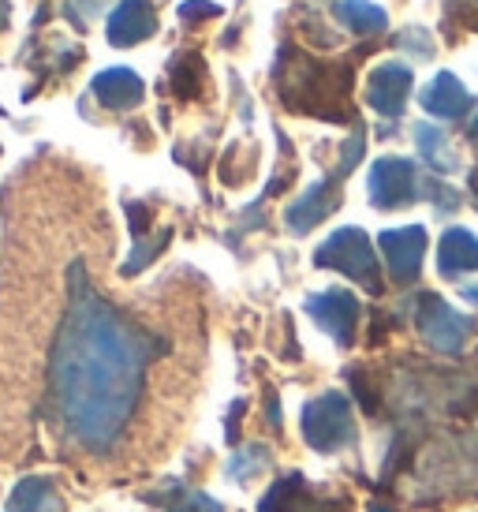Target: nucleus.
<instances>
[{"label": "nucleus", "instance_id": "f257e3e1", "mask_svg": "<svg viewBox=\"0 0 478 512\" xmlns=\"http://www.w3.org/2000/svg\"><path fill=\"white\" fill-rule=\"evenodd\" d=\"M150 341L90 288L83 266L71 270L68 311L60 318L49 389L53 412L79 449L109 453L139 408Z\"/></svg>", "mask_w": 478, "mask_h": 512}, {"label": "nucleus", "instance_id": "f03ea898", "mask_svg": "<svg viewBox=\"0 0 478 512\" xmlns=\"http://www.w3.org/2000/svg\"><path fill=\"white\" fill-rule=\"evenodd\" d=\"M273 83L292 113L322 120H352V64H329L307 57L296 45H281L273 64Z\"/></svg>", "mask_w": 478, "mask_h": 512}, {"label": "nucleus", "instance_id": "7ed1b4c3", "mask_svg": "<svg viewBox=\"0 0 478 512\" xmlns=\"http://www.w3.org/2000/svg\"><path fill=\"white\" fill-rule=\"evenodd\" d=\"M314 266L322 270H337L344 277H352L355 285H363L370 296H381V270H378V258H374V243L366 236L363 228H337L329 240L314 251Z\"/></svg>", "mask_w": 478, "mask_h": 512}, {"label": "nucleus", "instance_id": "20e7f679", "mask_svg": "<svg viewBox=\"0 0 478 512\" xmlns=\"http://www.w3.org/2000/svg\"><path fill=\"white\" fill-rule=\"evenodd\" d=\"M359 430H355L352 404L344 393H322L303 404V441L314 453H340L355 445Z\"/></svg>", "mask_w": 478, "mask_h": 512}, {"label": "nucleus", "instance_id": "39448f33", "mask_svg": "<svg viewBox=\"0 0 478 512\" xmlns=\"http://www.w3.org/2000/svg\"><path fill=\"white\" fill-rule=\"evenodd\" d=\"M415 326H419V337L434 352L441 356H460L467 348V341L475 337V322L467 314L452 311L449 303L434 292H422L415 299Z\"/></svg>", "mask_w": 478, "mask_h": 512}, {"label": "nucleus", "instance_id": "423d86ee", "mask_svg": "<svg viewBox=\"0 0 478 512\" xmlns=\"http://www.w3.org/2000/svg\"><path fill=\"white\" fill-rule=\"evenodd\" d=\"M366 187H370V202L378 210H404L426 195V180L408 157H378Z\"/></svg>", "mask_w": 478, "mask_h": 512}, {"label": "nucleus", "instance_id": "0eeeda50", "mask_svg": "<svg viewBox=\"0 0 478 512\" xmlns=\"http://www.w3.org/2000/svg\"><path fill=\"white\" fill-rule=\"evenodd\" d=\"M378 247L385 255L389 277L396 285H415L422 273V258H426V228L404 225V228H385L378 236Z\"/></svg>", "mask_w": 478, "mask_h": 512}, {"label": "nucleus", "instance_id": "6e6552de", "mask_svg": "<svg viewBox=\"0 0 478 512\" xmlns=\"http://www.w3.org/2000/svg\"><path fill=\"white\" fill-rule=\"evenodd\" d=\"M307 314L318 322V326L340 344L348 348L355 341V326H359V299L348 292V288H325L318 296H307Z\"/></svg>", "mask_w": 478, "mask_h": 512}, {"label": "nucleus", "instance_id": "1a4fd4ad", "mask_svg": "<svg viewBox=\"0 0 478 512\" xmlns=\"http://www.w3.org/2000/svg\"><path fill=\"white\" fill-rule=\"evenodd\" d=\"M258 512H352V501L318 494L303 475H288L277 486H269Z\"/></svg>", "mask_w": 478, "mask_h": 512}, {"label": "nucleus", "instance_id": "9d476101", "mask_svg": "<svg viewBox=\"0 0 478 512\" xmlns=\"http://www.w3.org/2000/svg\"><path fill=\"white\" fill-rule=\"evenodd\" d=\"M411 83H415V75H411L408 64L385 60V64H378V68L370 72V79H366V105L378 116H389V120H393V116H400L404 105H408Z\"/></svg>", "mask_w": 478, "mask_h": 512}, {"label": "nucleus", "instance_id": "9b49d317", "mask_svg": "<svg viewBox=\"0 0 478 512\" xmlns=\"http://www.w3.org/2000/svg\"><path fill=\"white\" fill-rule=\"evenodd\" d=\"M337 206H340V176L318 180V184L307 187V191L284 210V225H288V232L303 236V232H310L314 225H322Z\"/></svg>", "mask_w": 478, "mask_h": 512}, {"label": "nucleus", "instance_id": "f8f14e48", "mask_svg": "<svg viewBox=\"0 0 478 512\" xmlns=\"http://www.w3.org/2000/svg\"><path fill=\"white\" fill-rule=\"evenodd\" d=\"M419 105L430 116H437V120H464V116L471 113L475 98H471V90H467L452 72H437L430 83L422 86Z\"/></svg>", "mask_w": 478, "mask_h": 512}, {"label": "nucleus", "instance_id": "ddd939ff", "mask_svg": "<svg viewBox=\"0 0 478 512\" xmlns=\"http://www.w3.org/2000/svg\"><path fill=\"white\" fill-rule=\"evenodd\" d=\"M154 30H157V19L150 0H120L113 19H109V42L116 49H131V45L146 42Z\"/></svg>", "mask_w": 478, "mask_h": 512}, {"label": "nucleus", "instance_id": "4468645a", "mask_svg": "<svg viewBox=\"0 0 478 512\" xmlns=\"http://www.w3.org/2000/svg\"><path fill=\"white\" fill-rule=\"evenodd\" d=\"M437 273L441 277H464V273H478V236L467 228H445V236L437 243Z\"/></svg>", "mask_w": 478, "mask_h": 512}, {"label": "nucleus", "instance_id": "2eb2a0df", "mask_svg": "<svg viewBox=\"0 0 478 512\" xmlns=\"http://www.w3.org/2000/svg\"><path fill=\"white\" fill-rule=\"evenodd\" d=\"M146 94V86L142 79L131 68H109V72H101L94 79V98L105 105V109H116V113H127V109H135Z\"/></svg>", "mask_w": 478, "mask_h": 512}, {"label": "nucleus", "instance_id": "dca6fc26", "mask_svg": "<svg viewBox=\"0 0 478 512\" xmlns=\"http://www.w3.org/2000/svg\"><path fill=\"white\" fill-rule=\"evenodd\" d=\"M4 512H64V498L49 479H23Z\"/></svg>", "mask_w": 478, "mask_h": 512}, {"label": "nucleus", "instance_id": "f3484780", "mask_svg": "<svg viewBox=\"0 0 478 512\" xmlns=\"http://www.w3.org/2000/svg\"><path fill=\"white\" fill-rule=\"evenodd\" d=\"M415 146H419V157L434 172H441V176L460 172V161H456V154H452L449 135H445L441 128H434V124H415Z\"/></svg>", "mask_w": 478, "mask_h": 512}, {"label": "nucleus", "instance_id": "a211bd4d", "mask_svg": "<svg viewBox=\"0 0 478 512\" xmlns=\"http://www.w3.org/2000/svg\"><path fill=\"white\" fill-rule=\"evenodd\" d=\"M333 15H337L352 34H363V38L366 34H381V30L389 27L385 8L370 4V0H337V4H333Z\"/></svg>", "mask_w": 478, "mask_h": 512}, {"label": "nucleus", "instance_id": "6ab92c4d", "mask_svg": "<svg viewBox=\"0 0 478 512\" xmlns=\"http://www.w3.org/2000/svg\"><path fill=\"white\" fill-rule=\"evenodd\" d=\"M202 83H206V64L198 53H180L172 60V86H176L180 98H198Z\"/></svg>", "mask_w": 478, "mask_h": 512}, {"label": "nucleus", "instance_id": "aec40b11", "mask_svg": "<svg viewBox=\"0 0 478 512\" xmlns=\"http://www.w3.org/2000/svg\"><path fill=\"white\" fill-rule=\"evenodd\" d=\"M266 464H269L266 445H251V449H243V453L232 456L228 475H232V479H239V483H247V479H254L258 471H266Z\"/></svg>", "mask_w": 478, "mask_h": 512}, {"label": "nucleus", "instance_id": "412c9836", "mask_svg": "<svg viewBox=\"0 0 478 512\" xmlns=\"http://www.w3.org/2000/svg\"><path fill=\"white\" fill-rule=\"evenodd\" d=\"M426 199L434 202V214H441V217L456 214V210L464 206V195H460L456 187L441 184V180H426Z\"/></svg>", "mask_w": 478, "mask_h": 512}, {"label": "nucleus", "instance_id": "4be33fe9", "mask_svg": "<svg viewBox=\"0 0 478 512\" xmlns=\"http://www.w3.org/2000/svg\"><path fill=\"white\" fill-rule=\"evenodd\" d=\"M396 45H400V49H408V53H415L419 60L434 57V38H430L422 27H408L404 34H396Z\"/></svg>", "mask_w": 478, "mask_h": 512}, {"label": "nucleus", "instance_id": "5701e85b", "mask_svg": "<svg viewBox=\"0 0 478 512\" xmlns=\"http://www.w3.org/2000/svg\"><path fill=\"white\" fill-rule=\"evenodd\" d=\"M105 4H109V0H64V15L83 30V27H90V19H98Z\"/></svg>", "mask_w": 478, "mask_h": 512}, {"label": "nucleus", "instance_id": "b1692460", "mask_svg": "<svg viewBox=\"0 0 478 512\" xmlns=\"http://www.w3.org/2000/svg\"><path fill=\"white\" fill-rule=\"evenodd\" d=\"M363 146H366V135H363V124H359V128L352 131V139L344 143V150H340V165H337L340 180H344V176H348V172L359 165V157H363Z\"/></svg>", "mask_w": 478, "mask_h": 512}, {"label": "nucleus", "instance_id": "393cba45", "mask_svg": "<svg viewBox=\"0 0 478 512\" xmlns=\"http://www.w3.org/2000/svg\"><path fill=\"white\" fill-rule=\"evenodd\" d=\"M217 15H221V8L210 4V0H187V4H180L183 23H202V19H217Z\"/></svg>", "mask_w": 478, "mask_h": 512}, {"label": "nucleus", "instance_id": "a878e982", "mask_svg": "<svg viewBox=\"0 0 478 512\" xmlns=\"http://www.w3.org/2000/svg\"><path fill=\"white\" fill-rule=\"evenodd\" d=\"M180 512H225V509H221V501L206 498V494H195V498L187 501Z\"/></svg>", "mask_w": 478, "mask_h": 512}, {"label": "nucleus", "instance_id": "bb28decb", "mask_svg": "<svg viewBox=\"0 0 478 512\" xmlns=\"http://www.w3.org/2000/svg\"><path fill=\"white\" fill-rule=\"evenodd\" d=\"M460 296H464L467 303H475V307H478V285H471V288H460Z\"/></svg>", "mask_w": 478, "mask_h": 512}, {"label": "nucleus", "instance_id": "cd10ccee", "mask_svg": "<svg viewBox=\"0 0 478 512\" xmlns=\"http://www.w3.org/2000/svg\"><path fill=\"white\" fill-rule=\"evenodd\" d=\"M8 27V0H0V30Z\"/></svg>", "mask_w": 478, "mask_h": 512}, {"label": "nucleus", "instance_id": "c85d7f7f", "mask_svg": "<svg viewBox=\"0 0 478 512\" xmlns=\"http://www.w3.org/2000/svg\"><path fill=\"white\" fill-rule=\"evenodd\" d=\"M467 184H471V195H475V206H478V172H471V176H467Z\"/></svg>", "mask_w": 478, "mask_h": 512}, {"label": "nucleus", "instance_id": "c756f323", "mask_svg": "<svg viewBox=\"0 0 478 512\" xmlns=\"http://www.w3.org/2000/svg\"><path fill=\"white\" fill-rule=\"evenodd\" d=\"M467 139H471V143L478 146V116H475V120H471V131H467Z\"/></svg>", "mask_w": 478, "mask_h": 512}, {"label": "nucleus", "instance_id": "7c9ffc66", "mask_svg": "<svg viewBox=\"0 0 478 512\" xmlns=\"http://www.w3.org/2000/svg\"><path fill=\"white\" fill-rule=\"evenodd\" d=\"M370 512H389V509H381V505H374V509H370Z\"/></svg>", "mask_w": 478, "mask_h": 512}]
</instances>
